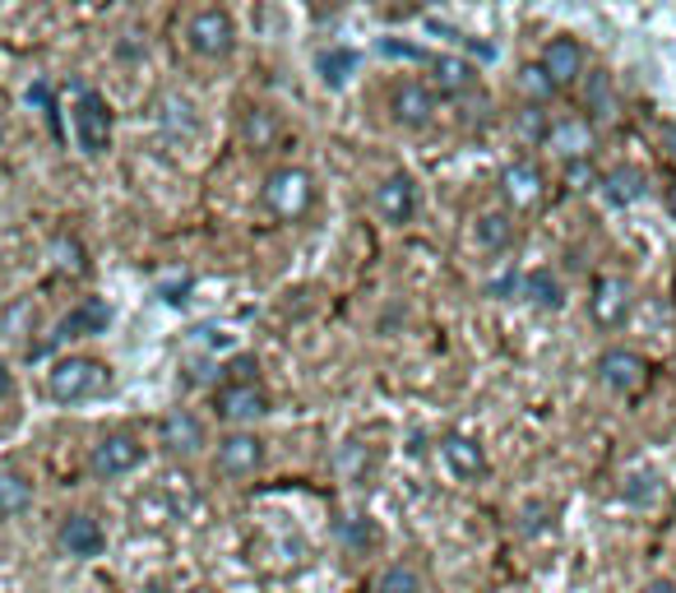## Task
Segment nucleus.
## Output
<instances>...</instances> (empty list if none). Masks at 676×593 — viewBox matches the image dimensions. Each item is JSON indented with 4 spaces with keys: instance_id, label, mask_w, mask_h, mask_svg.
Wrapping results in <instances>:
<instances>
[{
    "instance_id": "obj_27",
    "label": "nucleus",
    "mask_w": 676,
    "mask_h": 593,
    "mask_svg": "<svg viewBox=\"0 0 676 593\" xmlns=\"http://www.w3.org/2000/svg\"><path fill=\"white\" fill-rule=\"evenodd\" d=\"M51 265H57L61 274H84V246L74 237H57L51 242Z\"/></svg>"
},
{
    "instance_id": "obj_42",
    "label": "nucleus",
    "mask_w": 676,
    "mask_h": 593,
    "mask_svg": "<svg viewBox=\"0 0 676 593\" xmlns=\"http://www.w3.org/2000/svg\"><path fill=\"white\" fill-rule=\"evenodd\" d=\"M186 593H195V589H186Z\"/></svg>"
},
{
    "instance_id": "obj_22",
    "label": "nucleus",
    "mask_w": 676,
    "mask_h": 593,
    "mask_svg": "<svg viewBox=\"0 0 676 593\" xmlns=\"http://www.w3.org/2000/svg\"><path fill=\"white\" fill-rule=\"evenodd\" d=\"M552 140V149H561V153H570V159H584V153L593 149V131L584 121H561L556 131L547 135Z\"/></svg>"
},
{
    "instance_id": "obj_13",
    "label": "nucleus",
    "mask_w": 676,
    "mask_h": 593,
    "mask_svg": "<svg viewBox=\"0 0 676 593\" xmlns=\"http://www.w3.org/2000/svg\"><path fill=\"white\" fill-rule=\"evenodd\" d=\"M626 316H631V288L621 278H603L593 288V320L603 329H616Z\"/></svg>"
},
{
    "instance_id": "obj_16",
    "label": "nucleus",
    "mask_w": 676,
    "mask_h": 593,
    "mask_svg": "<svg viewBox=\"0 0 676 593\" xmlns=\"http://www.w3.org/2000/svg\"><path fill=\"white\" fill-rule=\"evenodd\" d=\"M389 108L403 125H427L431 121V93L422 84H399L395 98H389Z\"/></svg>"
},
{
    "instance_id": "obj_15",
    "label": "nucleus",
    "mask_w": 676,
    "mask_h": 593,
    "mask_svg": "<svg viewBox=\"0 0 676 593\" xmlns=\"http://www.w3.org/2000/svg\"><path fill=\"white\" fill-rule=\"evenodd\" d=\"M33 505V482L19 469H0V520H14Z\"/></svg>"
},
{
    "instance_id": "obj_31",
    "label": "nucleus",
    "mask_w": 676,
    "mask_h": 593,
    "mask_svg": "<svg viewBox=\"0 0 676 593\" xmlns=\"http://www.w3.org/2000/svg\"><path fill=\"white\" fill-rule=\"evenodd\" d=\"M588 108H593V116H612V84H607V74H588Z\"/></svg>"
},
{
    "instance_id": "obj_10",
    "label": "nucleus",
    "mask_w": 676,
    "mask_h": 593,
    "mask_svg": "<svg viewBox=\"0 0 676 593\" xmlns=\"http://www.w3.org/2000/svg\"><path fill=\"white\" fill-rule=\"evenodd\" d=\"M376 209L385 223H408L412 209H418V186H412V176H389L376 191Z\"/></svg>"
},
{
    "instance_id": "obj_37",
    "label": "nucleus",
    "mask_w": 676,
    "mask_h": 593,
    "mask_svg": "<svg viewBox=\"0 0 676 593\" xmlns=\"http://www.w3.org/2000/svg\"><path fill=\"white\" fill-rule=\"evenodd\" d=\"M519 135H524V140H537V135H542V116H537V112H524V121H519Z\"/></svg>"
},
{
    "instance_id": "obj_28",
    "label": "nucleus",
    "mask_w": 676,
    "mask_h": 593,
    "mask_svg": "<svg viewBox=\"0 0 676 593\" xmlns=\"http://www.w3.org/2000/svg\"><path fill=\"white\" fill-rule=\"evenodd\" d=\"M478 237H482V246H491V251H505V246H510V218H505V214H482V218H478Z\"/></svg>"
},
{
    "instance_id": "obj_19",
    "label": "nucleus",
    "mask_w": 676,
    "mask_h": 593,
    "mask_svg": "<svg viewBox=\"0 0 676 593\" xmlns=\"http://www.w3.org/2000/svg\"><path fill=\"white\" fill-rule=\"evenodd\" d=\"M524 297H529L533 306H542V311H561V301H565L556 274H547V269H533V274L524 278Z\"/></svg>"
},
{
    "instance_id": "obj_41",
    "label": "nucleus",
    "mask_w": 676,
    "mask_h": 593,
    "mask_svg": "<svg viewBox=\"0 0 676 593\" xmlns=\"http://www.w3.org/2000/svg\"><path fill=\"white\" fill-rule=\"evenodd\" d=\"M0 149H6V121H0Z\"/></svg>"
},
{
    "instance_id": "obj_8",
    "label": "nucleus",
    "mask_w": 676,
    "mask_h": 593,
    "mask_svg": "<svg viewBox=\"0 0 676 593\" xmlns=\"http://www.w3.org/2000/svg\"><path fill=\"white\" fill-rule=\"evenodd\" d=\"M191 47L199 57H227L232 51V19L223 10H199L191 19Z\"/></svg>"
},
{
    "instance_id": "obj_7",
    "label": "nucleus",
    "mask_w": 676,
    "mask_h": 593,
    "mask_svg": "<svg viewBox=\"0 0 676 593\" xmlns=\"http://www.w3.org/2000/svg\"><path fill=\"white\" fill-rule=\"evenodd\" d=\"M269 412V399L265 390L250 380V385H227V390H218V418L223 422H259Z\"/></svg>"
},
{
    "instance_id": "obj_30",
    "label": "nucleus",
    "mask_w": 676,
    "mask_h": 593,
    "mask_svg": "<svg viewBox=\"0 0 676 593\" xmlns=\"http://www.w3.org/2000/svg\"><path fill=\"white\" fill-rule=\"evenodd\" d=\"M431 70H436V84L440 89H463L468 84V65L454 61V57H431Z\"/></svg>"
},
{
    "instance_id": "obj_2",
    "label": "nucleus",
    "mask_w": 676,
    "mask_h": 593,
    "mask_svg": "<svg viewBox=\"0 0 676 593\" xmlns=\"http://www.w3.org/2000/svg\"><path fill=\"white\" fill-rule=\"evenodd\" d=\"M140 463H144V446H140L130 431H112V436H102V441L93 446V454H89V469H93V478H102V482L135 473Z\"/></svg>"
},
{
    "instance_id": "obj_3",
    "label": "nucleus",
    "mask_w": 676,
    "mask_h": 593,
    "mask_svg": "<svg viewBox=\"0 0 676 593\" xmlns=\"http://www.w3.org/2000/svg\"><path fill=\"white\" fill-rule=\"evenodd\" d=\"M74 140H80L84 153H102L112 144V112H107V102L89 89L74 102Z\"/></svg>"
},
{
    "instance_id": "obj_35",
    "label": "nucleus",
    "mask_w": 676,
    "mask_h": 593,
    "mask_svg": "<svg viewBox=\"0 0 676 593\" xmlns=\"http://www.w3.org/2000/svg\"><path fill=\"white\" fill-rule=\"evenodd\" d=\"M227 376H232V385H250L255 380V357H232Z\"/></svg>"
},
{
    "instance_id": "obj_40",
    "label": "nucleus",
    "mask_w": 676,
    "mask_h": 593,
    "mask_svg": "<svg viewBox=\"0 0 676 593\" xmlns=\"http://www.w3.org/2000/svg\"><path fill=\"white\" fill-rule=\"evenodd\" d=\"M667 209H672V214H676V186H672V195H667Z\"/></svg>"
},
{
    "instance_id": "obj_11",
    "label": "nucleus",
    "mask_w": 676,
    "mask_h": 593,
    "mask_svg": "<svg viewBox=\"0 0 676 593\" xmlns=\"http://www.w3.org/2000/svg\"><path fill=\"white\" fill-rule=\"evenodd\" d=\"M204 446V422L195 418V412L186 408H176L163 418V450L167 454H195Z\"/></svg>"
},
{
    "instance_id": "obj_32",
    "label": "nucleus",
    "mask_w": 676,
    "mask_h": 593,
    "mask_svg": "<svg viewBox=\"0 0 676 593\" xmlns=\"http://www.w3.org/2000/svg\"><path fill=\"white\" fill-rule=\"evenodd\" d=\"M338 473H344V478H361V469H367V450H361L357 441H348L344 450H338Z\"/></svg>"
},
{
    "instance_id": "obj_24",
    "label": "nucleus",
    "mask_w": 676,
    "mask_h": 593,
    "mask_svg": "<svg viewBox=\"0 0 676 593\" xmlns=\"http://www.w3.org/2000/svg\"><path fill=\"white\" fill-rule=\"evenodd\" d=\"M352 70H357V57L352 51H320V80L329 84V89H344L348 80H352Z\"/></svg>"
},
{
    "instance_id": "obj_26",
    "label": "nucleus",
    "mask_w": 676,
    "mask_h": 593,
    "mask_svg": "<svg viewBox=\"0 0 676 593\" xmlns=\"http://www.w3.org/2000/svg\"><path fill=\"white\" fill-rule=\"evenodd\" d=\"M163 121H167V131L172 135H191L195 131V108H191V102L186 98H163Z\"/></svg>"
},
{
    "instance_id": "obj_17",
    "label": "nucleus",
    "mask_w": 676,
    "mask_h": 593,
    "mask_svg": "<svg viewBox=\"0 0 676 593\" xmlns=\"http://www.w3.org/2000/svg\"><path fill=\"white\" fill-rule=\"evenodd\" d=\"M445 463L459 478H482L486 473V454H482L478 441H468V436H450L445 441Z\"/></svg>"
},
{
    "instance_id": "obj_18",
    "label": "nucleus",
    "mask_w": 676,
    "mask_h": 593,
    "mask_svg": "<svg viewBox=\"0 0 676 593\" xmlns=\"http://www.w3.org/2000/svg\"><path fill=\"white\" fill-rule=\"evenodd\" d=\"M505 195L514 200V204H533L537 195H542V176H537V167H529V163H514V167H505Z\"/></svg>"
},
{
    "instance_id": "obj_34",
    "label": "nucleus",
    "mask_w": 676,
    "mask_h": 593,
    "mask_svg": "<svg viewBox=\"0 0 676 593\" xmlns=\"http://www.w3.org/2000/svg\"><path fill=\"white\" fill-rule=\"evenodd\" d=\"M524 89H529L533 98H547L556 84L547 80V70H542V65H529V70H524Z\"/></svg>"
},
{
    "instance_id": "obj_43",
    "label": "nucleus",
    "mask_w": 676,
    "mask_h": 593,
    "mask_svg": "<svg viewBox=\"0 0 676 593\" xmlns=\"http://www.w3.org/2000/svg\"><path fill=\"white\" fill-rule=\"evenodd\" d=\"M672 376H676V371H672Z\"/></svg>"
},
{
    "instance_id": "obj_6",
    "label": "nucleus",
    "mask_w": 676,
    "mask_h": 593,
    "mask_svg": "<svg viewBox=\"0 0 676 593\" xmlns=\"http://www.w3.org/2000/svg\"><path fill=\"white\" fill-rule=\"evenodd\" d=\"M57 543L65 556H80V561H93L107 552V533H102V524L93 520V514H70V520L61 524Z\"/></svg>"
},
{
    "instance_id": "obj_1",
    "label": "nucleus",
    "mask_w": 676,
    "mask_h": 593,
    "mask_svg": "<svg viewBox=\"0 0 676 593\" xmlns=\"http://www.w3.org/2000/svg\"><path fill=\"white\" fill-rule=\"evenodd\" d=\"M107 367L93 362V357H61L57 367L47 371V395L57 403H80V399H93L107 390Z\"/></svg>"
},
{
    "instance_id": "obj_25",
    "label": "nucleus",
    "mask_w": 676,
    "mask_h": 593,
    "mask_svg": "<svg viewBox=\"0 0 676 593\" xmlns=\"http://www.w3.org/2000/svg\"><path fill=\"white\" fill-rule=\"evenodd\" d=\"M376 593H427V589H422V575L412 571V565H389L376 584Z\"/></svg>"
},
{
    "instance_id": "obj_36",
    "label": "nucleus",
    "mask_w": 676,
    "mask_h": 593,
    "mask_svg": "<svg viewBox=\"0 0 676 593\" xmlns=\"http://www.w3.org/2000/svg\"><path fill=\"white\" fill-rule=\"evenodd\" d=\"M542 520H547V505H529L524 524H519V529H524V533H542Z\"/></svg>"
},
{
    "instance_id": "obj_38",
    "label": "nucleus",
    "mask_w": 676,
    "mask_h": 593,
    "mask_svg": "<svg viewBox=\"0 0 676 593\" xmlns=\"http://www.w3.org/2000/svg\"><path fill=\"white\" fill-rule=\"evenodd\" d=\"M14 395V371L6 367V357H0V399H10Z\"/></svg>"
},
{
    "instance_id": "obj_23",
    "label": "nucleus",
    "mask_w": 676,
    "mask_h": 593,
    "mask_svg": "<svg viewBox=\"0 0 676 593\" xmlns=\"http://www.w3.org/2000/svg\"><path fill=\"white\" fill-rule=\"evenodd\" d=\"M621 497H626L631 505H654V501L663 497L658 473H654V469H631L626 482H621Z\"/></svg>"
},
{
    "instance_id": "obj_14",
    "label": "nucleus",
    "mask_w": 676,
    "mask_h": 593,
    "mask_svg": "<svg viewBox=\"0 0 676 593\" xmlns=\"http://www.w3.org/2000/svg\"><path fill=\"white\" fill-rule=\"evenodd\" d=\"M542 70H547L552 84H570L580 74V47L570 38H552L547 51H542Z\"/></svg>"
},
{
    "instance_id": "obj_12",
    "label": "nucleus",
    "mask_w": 676,
    "mask_h": 593,
    "mask_svg": "<svg viewBox=\"0 0 676 593\" xmlns=\"http://www.w3.org/2000/svg\"><path fill=\"white\" fill-rule=\"evenodd\" d=\"M112 325V306L107 301H98V297H89V301H80L74 311L57 325V339H89V334H102Z\"/></svg>"
},
{
    "instance_id": "obj_29",
    "label": "nucleus",
    "mask_w": 676,
    "mask_h": 593,
    "mask_svg": "<svg viewBox=\"0 0 676 593\" xmlns=\"http://www.w3.org/2000/svg\"><path fill=\"white\" fill-rule=\"evenodd\" d=\"M274 135H278L274 112H246V144H250V149H265Z\"/></svg>"
},
{
    "instance_id": "obj_33",
    "label": "nucleus",
    "mask_w": 676,
    "mask_h": 593,
    "mask_svg": "<svg viewBox=\"0 0 676 593\" xmlns=\"http://www.w3.org/2000/svg\"><path fill=\"white\" fill-rule=\"evenodd\" d=\"M380 57H395V61H431L422 47L399 42V38H380Z\"/></svg>"
},
{
    "instance_id": "obj_39",
    "label": "nucleus",
    "mask_w": 676,
    "mask_h": 593,
    "mask_svg": "<svg viewBox=\"0 0 676 593\" xmlns=\"http://www.w3.org/2000/svg\"><path fill=\"white\" fill-rule=\"evenodd\" d=\"M644 593H676V580H648Z\"/></svg>"
},
{
    "instance_id": "obj_21",
    "label": "nucleus",
    "mask_w": 676,
    "mask_h": 593,
    "mask_svg": "<svg viewBox=\"0 0 676 593\" xmlns=\"http://www.w3.org/2000/svg\"><path fill=\"white\" fill-rule=\"evenodd\" d=\"M603 195H607V204H635L644 195V176L635 167H616V172H607Z\"/></svg>"
},
{
    "instance_id": "obj_5",
    "label": "nucleus",
    "mask_w": 676,
    "mask_h": 593,
    "mask_svg": "<svg viewBox=\"0 0 676 593\" xmlns=\"http://www.w3.org/2000/svg\"><path fill=\"white\" fill-rule=\"evenodd\" d=\"M214 459H218L223 478H250L259 463H265V441L250 436V431H232V436H223V441H218Z\"/></svg>"
},
{
    "instance_id": "obj_9",
    "label": "nucleus",
    "mask_w": 676,
    "mask_h": 593,
    "mask_svg": "<svg viewBox=\"0 0 676 593\" xmlns=\"http://www.w3.org/2000/svg\"><path fill=\"white\" fill-rule=\"evenodd\" d=\"M597 376H603L607 390H635V385H644L648 367H644L639 352H631V348H612V352H603V362H597Z\"/></svg>"
},
{
    "instance_id": "obj_20",
    "label": "nucleus",
    "mask_w": 676,
    "mask_h": 593,
    "mask_svg": "<svg viewBox=\"0 0 676 593\" xmlns=\"http://www.w3.org/2000/svg\"><path fill=\"white\" fill-rule=\"evenodd\" d=\"M334 538H338V548H348V552H367V548H376V524L367 514H348V520H338Z\"/></svg>"
},
{
    "instance_id": "obj_4",
    "label": "nucleus",
    "mask_w": 676,
    "mask_h": 593,
    "mask_svg": "<svg viewBox=\"0 0 676 593\" xmlns=\"http://www.w3.org/2000/svg\"><path fill=\"white\" fill-rule=\"evenodd\" d=\"M265 204L278 214V218H301V209L310 204V176L301 167H283L269 176L265 186Z\"/></svg>"
}]
</instances>
